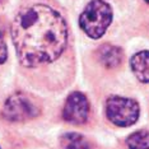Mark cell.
<instances>
[{
	"instance_id": "obj_1",
	"label": "cell",
	"mask_w": 149,
	"mask_h": 149,
	"mask_svg": "<svg viewBox=\"0 0 149 149\" xmlns=\"http://www.w3.org/2000/svg\"><path fill=\"white\" fill-rule=\"evenodd\" d=\"M12 38L19 61L32 68L51 63L61 55L68 43V26L55 9L31 5L14 18Z\"/></svg>"
},
{
	"instance_id": "obj_2",
	"label": "cell",
	"mask_w": 149,
	"mask_h": 149,
	"mask_svg": "<svg viewBox=\"0 0 149 149\" xmlns=\"http://www.w3.org/2000/svg\"><path fill=\"white\" fill-rule=\"evenodd\" d=\"M112 21V9L103 0H92L79 17L80 28L91 38H101Z\"/></svg>"
},
{
	"instance_id": "obj_3",
	"label": "cell",
	"mask_w": 149,
	"mask_h": 149,
	"mask_svg": "<svg viewBox=\"0 0 149 149\" xmlns=\"http://www.w3.org/2000/svg\"><path fill=\"white\" fill-rule=\"evenodd\" d=\"M140 108L135 100L112 96L106 101V115L116 126H130L136 123Z\"/></svg>"
},
{
	"instance_id": "obj_4",
	"label": "cell",
	"mask_w": 149,
	"mask_h": 149,
	"mask_svg": "<svg viewBox=\"0 0 149 149\" xmlns=\"http://www.w3.org/2000/svg\"><path fill=\"white\" fill-rule=\"evenodd\" d=\"M40 113L37 104L24 93H15L6 100L3 108V116L9 121H26Z\"/></svg>"
},
{
	"instance_id": "obj_5",
	"label": "cell",
	"mask_w": 149,
	"mask_h": 149,
	"mask_svg": "<svg viewBox=\"0 0 149 149\" xmlns=\"http://www.w3.org/2000/svg\"><path fill=\"white\" fill-rule=\"evenodd\" d=\"M89 113V102L80 92H74L68 97L63 110L64 120L70 124H83L87 121Z\"/></svg>"
},
{
	"instance_id": "obj_6",
	"label": "cell",
	"mask_w": 149,
	"mask_h": 149,
	"mask_svg": "<svg viewBox=\"0 0 149 149\" xmlns=\"http://www.w3.org/2000/svg\"><path fill=\"white\" fill-rule=\"evenodd\" d=\"M131 69L140 82L149 83V51H140L131 57Z\"/></svg>"
},
{
	"instance_id": "obj_7",
	"label": "cell",
	"mask_w": 149,
	"mask_h": 149,
	"mask_svg": "<svg viewBox=\"0 0 149 149\" xmlns=\"http://www.w3.org/2000/svg\"><path fill=\"white\" fill-rule=\"evenodd\" d=\"M123 51L120 47L103 45L98 50V59L106 68H116L123 61Z\"/></svg>"
},
{
	"instance_id": "obj_8",
	"label": "cell",
	"mask_w": 149,
	"mask_h": 149,
	"mask_svg": "<svg viewBox=\"0 0 149 149\" xmlns=\"http://www.w3.org/2000/svg\"><path fill=\"white\" fill-rule=\"evenodd\" d=\"M63 149H91L86 138L77 133H68L61 138Z\"/></svg>"
},
{
	"instance_id": "obj_9",
	"label": "cell",
	"mask_w": 149,
	"mask_h": 149,
	"mask_svg": "<svg viewBox=\"0 0 149 149\" xmlns=\"http://www.w3.org/2000/svg\"><path fill=\"white\" fill-rule=\"evenodd\" d=\"M129 149H149V131L139 130L127 138Z\"/></svg>"
},
{
	"instance_id": "obj_10",
	"label": "cell",
	"mask_w": 149,
	"mask_h": 149,
	"mask_svg": "<svg viewBox=\"0 0 149 149\" xmlns=\"http://www.w3.org/2000/svg\"><path fill=\"white\" fill-rule=\"evenodd\" d=\"M8 56V50H6V43L4 40V36L0 32V64H3L6 60Z\"/></svg>"
},
{
	"instance_id": "obj_11",
	"label": "cell",
	"mask_w": 149,
	"mask_h": 149,
	"mask_svg": "<svg viewBox=\"0 0 149 149\" xmlns=\"http://www.w3.org/2000/svg\"><path fill=\"white\" fill-rule=\"evenodd\" d=\"M144 1H147V3H148V4H149V0H144Z\"/></svg>"
},
{
	"instance_id": "obj_12",
	"label": "cell",
	"mask_w": 149,
	"mask_h": 149,
	"mask_svg": "<svg viewBox=\"0 0 149 149\" xmlns=\"http://www.w3.org/2000/svg\"><path fill=\"white\" fill-rule=\"evenodd\" d=\"M0 1H1V0H0Z\"/></svg>"
}]
</instances>
